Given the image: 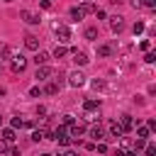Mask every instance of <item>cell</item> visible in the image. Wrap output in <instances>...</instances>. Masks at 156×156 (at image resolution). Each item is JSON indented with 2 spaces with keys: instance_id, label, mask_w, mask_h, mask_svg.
<instances>
[{
  "instance_id": "cell-1",
  "label": "cell",
  "mask_w": 156,
  "mask_h": 156,
  "mask_svg": "<svg viewBox=\"0 0 156 156\" xmlns=\"http://www.w3.org/2000/svg\"><path fill=\"white\" fill-rule=\"evenodd\" d=\"M10 68H12L15 73H22V71L27 68V58H24L22 54H15V56L10 58Z\"/></svg>"
},
{
  "instance_id": "cell-2",
  "label": "cell",
  "mask_w": 156,
  "mask_h": 156,
  "mask_svg": "<svg viewBox=\"0 0 156 156\" xmlns=\"http://www.w3.org/2000/svg\"><path fill=\"white\" fill-rule=\"evenodd\" d=\"M54 32H56L58 41H63V44H66V41L71 39V29H68L66 24H61V22H56V24H54Z\"/></svg>"
},
{
  "instance_id": "cell-3",
  "label": "cell",
  "mask_w": 156,
  "mask_h": 156,
  "mask_svg": "<svg viewBox=\"0 0 156 156\" xmlns=\"http://www.w3.org/2000/svg\"><path fill=\"white\" fill-rule=\"evenodd\" d=\"M68 83H71L73 88H80V85H85V76H83L80 71H73V73L68 76Z\"/></svg>"
},
{
  "instance_id": "cell-4",
  "label": "cell",
  "mask_w": 156,
  "mask_h": 156,
  "mask_svg": "<svg viewBox=\"0 0 156 156\" xmlns=\"http://www.w3.org/2000/svg\"><path fill=\"white\" fill-rule=\"evenodd\" d=\"M20 15H22V20H24L27 24H39V22H41V20H39V15H37V12H32V10H22Z\"/></svg>"
},
{
  "instance_id": "cell-5",
  "label": "cell",
  "mask_w": 156,
  "mask_h": 156,
  "mask_svg": "<svg viewBox=\"0 0 156 156\" xmlns=\"http://www.w3.org/2000/svg\"><path fill=\"white\" fill-rule=\"evenodd\" d=\"M110 29H112V32H122V29H124V17H119V15L110 17Z\"/></svg>"
},
{
  "instance_id": "cell-6",
  "label": "cell",
  "mask_w": 156,
  "mask_h": 156,
  "mask_svg": "<svg viewBox=\"0 0 156 156\" xmlns=\"http://www.w3.org/2000/svg\"><path fill=\"white\" fill-rule=\"evenodd\" d=\"M51 73H54V71L44 63V66H37V76H34V78H37V80H49V76H51Z\"/></svg>"
},
{
  "instance_id": "cell-7",
  "label": "cell",
  "mask_w": 156,
  "mask_h": 156,
  "mask_svg": "<svg viewBox=\"0 0 156 156\" xmlns=\"http://www.w3.org/2000/svg\"><path fill=\"white\" fill-rule=\"evenodd\" d=\"M83 134H85V124H76V122H73L68 136H71V139H78V136H83Z\"/></svg>"
},
{
  "instance_id": "cell-8",
  "label": "cell",
  "mask_w": 156,
  "mask_h": 156,
  "mask_svg": "<svg viewBox=\"0 0 156 156\" xmlns=\"http://www.w3.org/2000/svg\"><path fill=\"white\" fill-rule=\"evenodd\" d=\"M119 127H122V132H132V129H134V117L124 115V117L119 119Z\"/></svg>"
},
{
  "instance_id": "cell-9",
  "label": "cell",
  "mask_w": 156,
  "mask_h": 156,
  "mask_svg": "<svg viewBox=\"0 0 156 156\" xmlns=\"http://www.w3.org/2000/svg\"><path fill=\"white\" fill-rule=\"evenodd\" d=\"M90 136H93L95 141H102V139H105V129H102L100 124H93V127H90Z\"/></svg>"
},
{
  "instance_id": "cell-10",
  "label": "cell",
  "mask_w": 156,
  "mask_h": 156,
  "mask_svg": "<svg viewBox=\"0 0 156 156\" xmlns=\"http://www.w3.org/2000/svg\"><path fill=\"white\" fill-rule=\"evenodd\" d=\"M24 46H27V49H32V51H37V49H39L37 37H34V34H27V37H24Z\"/></svg>"
},
{
  "instance_id": "cell-11",
  "label": "cell",
  "mask_w": 156,
  "mask_h": 156,
  "mask_svg": "<svg viewBox=\"0 0 156 156\" xmlns=\"http://www.w3.org/2000/svg\"><path fill=\"white\" fill-rule=\"evenodd\" d=\"M73 61H76L78 66H85V63H88L90 58H88V56H85L83 51H78V49H73Z\"/></svg>"
},
{
  "instance_id": "cell-12",
  "label": "cell",
  "mask_w": 156,
  "mask_h": 156,
  "mask_svg": "<svg viewBox=\"0 0 156 156\" xmlns=\"http://www.w3.org/2000/svg\"><path fill=\"white\" fill-rule=\"evenodd\" d=\"M124 132H122V127L117 124V122H110V139H119Z\"/></svg>"
},
{
  "instance_id": "cell-13",
  "label": "cell",
  "mask_w": 156,
  "mask_h": 156,
  "mask_svg": "<svg viewBox=\"0 0 156 156\" xmlns=\"http://www.w3.org/2000/svg\"><path fill=\"white\" fill-rule=\"evenodd\" d=\"M17 139V134H15V129L12 127H7V129H2V141H7V144H12Z\"/></svg>"
},
{
  "instance_id": "cell-14",
  "label": "cell",
  "mask_w": 156,
  "mask_h": 156,
  "mask_svg": "<svg viewBox=\"0 0 156 156\" xmlns=\"http://www.w3.org/2000/svg\"><path fill=\"white\" fill-rule=\"evenodd\" d=\"M41 139H49V129H34L32 132V141H41Z\"/></svg>"
},
{
  "instance_id": "cell-15",
  "label": "cell",
  "mask_w": 156,
  "mask_h": 156,
  "mask_svg": "<svg viewBox=\"0 0 156 156\" xmlns=\"http://www.w3.org/2000/svg\"><path fill=\"white\" fill-rule=\"evenodd\" d=\"M46 61H49V54H46V51H37V54H34V63H37V66H44Z\"/></svg>"
},
{
  "instance_id": "cell-16",
  "label": "cell",
  "mask_w": 156,
  "mask_h": 156,
  "mask_svg": "<svg viewBox=\"0 0 156 156\" xmlns=\"http://www.w3.org/2000/svg\"><path fill=\"white\" fill-rule=\"evenodd\" d=\"M78 7H80V10H83V12H85V15H88V12H95V5H93V2H90V0H83V2H80V5H78Z\"/></svg>"
},
{
  "instance_id": "cell-17",
  "label": "cell",
  "mask_w": 156,
  "mask_h": 156,
  "mask_svg": "<svg viewBox=\"0 0 156 156\" xmlns=\"http://www.w3.org/2000/svg\"><path fill=\"white\" fill-rule=\"evenodd\" d=\"M149 134H151L149 127H136V139H149Z\"/></svg>"
},
{
  "instance_id": "cell-18",
  "label": "cell",
  "mask_w": 156,
  "mask_h": 156,
  "mask_svg": "<svg viewBox=\"0 0 156 156\" xmlns=\"http://www.w3.org/2000/svg\"><path fill=\"white\" fill-rule=\"evenodd\" d=\"M71 17H73V20H78V22H80V20H83V17H85V12H83V10H80V7H71Z\"/></svg>"
},
{
  "instance_id": "cell-19",
  "label": "cell",
  "mask_w": 156,
  "mask_h": 156,
  "mask_svg": "<svg viewBox=\"0 0 156 156\" xmlns=\"http://www.w3.org/2000/svg\"><path fill=\"white\" fill-rule=\"evenodd\" d=\"M58 88H61V83H49V85L44 88V93H49V95H56V93H58Z\"/></svg>"
},
{
  "instance_id": "cell-20",
  "label": "cell",
  "mask_w": 156,
  "mask_h": 156,
  "mask_svg": "<svg viewBox=\"0 0 156 156\" xmlns=\"http://www.w3.org/2000/svg\"><path fill=\"white\" fill-rule=\"evenodd\" d=\"M83 107H85L88 112H93V110H98V107H100V102H98V100H85V102H83Z\"/></svg>"
},
{
  "instance_id": "cell-21",
  "label": "cell",
  "mask_w": 156,
  "mask_h": 156,
  "mask_svg": "<svg viewBox=\"0 0 156 156\" xmlns=\"http://www.w3.org/2000/svg\"><path fill=\"white\" fill-rule=\"evenodd\" d=\"M66 54H68L66 46H56V49H54V58H61V56H66Z\"/></svg>"
},
{
  "instance_id": "cell-22",
  "label": "cell",
  "mask_w": 156,
  "mask_h": 156,
  "mask_svg": "<svg viewBox=\"0 0 156 156\" xmlns=\"http://www.w3.org/2000/svg\"><path fill=\"white\" fill-rule=\"evenodd\" d=\"M98 54H100V56H110V54H112V46L102 44V46H98Z\"/></svg>"
},
{
  "instance_id": "cell-23",
  "label": "cell",
  "mask_w": 156,
  "mask_h": 156,
  "mask_svg": "<svg viewBox=\"0 0 156 156\" xmlns=\"http://www.w3.org/2000/svg\"><path fill=\"white\" fill-rule=\"evenodd\" d=\"M95 37H98V29L95 27H88L85 29V39H95Z\"/></svg>"
},
{
  "instance_id": "cell-24",
  "label": "cell",
  "mask_w": 156,
  "mask_h": 156,
  "mask_svg": "<svg viewBox=\"0 0 156 156\" xmlns=\"http://www.w3.org/2000/svg\"><path fill=\"white\" fill-rule=\"evenodd\" d=\"M61 124H63V127H71V124H73V117H71V115H63Z\"/></svg>"
},
{
  "instance_id": "cell-25",
  "label": "cell",
  "mask_w": 156,
  "mask_h": 156,
  "mask_svg": "<svg viewBox=\"0 0 156 156\" xmlns=\"http://www.w3.org/2000/svg\"><path fill=\"white\" fill-rule=\"evenodd\" d=\"M144 149H146V156H156V146L154 144H146Z\"/></svg>"
},
{
  "instance_id": "cell-26",
  "label": "cell",
  "mask_w": 156,
  "mask_h": 156,
  "mask_svg": "<svg viewBox=\"0 0 156 156\" xmlns=\"http://www.w3.org/2000/svg\"><path fill=\"white\" fill-rule=\"evenodd\" d=\"M144 61H146V63H154V61H156V54H154V51H149V54L144 56Z\"/></svg>"
},
{
  "instance_id": "cell-27",
  "label": "cell",
  "mask_w": 156,
  "mask_h": 156,
  "mask_svg": "<svg viewBox=\"0 0 156 156\" xmlns=\"http://www.w3.org/2000/svg\"><path fill=\"white\" fill-rule=\"evenodd\" d=\"M144 141H146V139H136V141H134V151H139V149H144V146H146Z\"/></svg>"
},
{
  "instance_id": "cell-28",
  "label": "cell",
  "mask_w": 156,
  "mask_h": 156,
  "mask_svg": "<svg viewBox=\"0 0 156 156\" xmlns=\"http://www.w3.org/2000/svg\"><path fill=\"white\" fill-rule=\"evenodd\" d=\"M141 32H144V22H136L134 24V34H141Z\"/></svg>"
},
{
  "instance_id": "cell-29",
  "label": "cell",
  "mask_w": 156,
  "mask_h": 156,
  "mask_svg": "<svg viewBox=\"0 0 156 156\" xmlns=\"http://www.w3.org/2000/svg\"><path fill=\"white\" fill-rule=\"evenodd\" d=\"M0 56H2V61H7V56H10V46H2V51H0Z\"/></svg>"
},
{
  "instance_id": "cell-30",
  "label": "cell",
  "mask_w": 156,
  "mask_h": 156,
  "mask_svg": "<svg viewBox=\"0 0 156 156\" xmlns=\"http://www.w3.org/2000/svg\"><path fill=\"white\" fill-rule=\"evenodd\" d=\"M29 95H32V98H39V95H41V90H39V88H37V85H34V88H32V90H29Z\"/></svg>"
},
{
  "instance_id": "cell-31",
  "label": "cell",
  "mask_w": 156,
  "mask_h": 156,
  "mask_svg": "<svg viewBox=\"0 0 156 156\" xmlns=\"http://www.w3.org/2000/svg\"><path fill=\"white\" fill-rule=\"evenodd\" d=\"M17 127H22V119L20 117H12V129H17Z\"/></svg>"
},
{
  "instance_id": "cell-32",
  "label": "cell",
  "mask_w": 156,
  "mask_h": 156,
  "mask_svg": "<svg viewBox=\"0 0 156 156\" xmlns=\"http://www.w3.org/2000/svg\"><path fill=\"white\" fill-rule=\"evenodd\" d=\"M144 7H156V0H141Z\"/></svg>"
},
{
  "instance_id": "cell-33",
  "label": "cell",
  "mask_w": 156,
  "mask_h": 156,
  "mask_svg": "<svg viewBox=\"0 0 156 156\" xmlns=\"http://www.w3.org/2000/svg\"><path fill=\"white\" fill-rule=\"evenodd\" d=\"M7 149H10V146H7V141H2V139H0V151H7Z\"/></svg>"
},
{
  "instance_id": "cell-34",
  "label": "cell",
  "mask_w": 156,
  "mask_h": 156,
  "mask_svg": "<svg viewBox=\"0 0 156 156\" xmlns=\"http://www.w3.org/2000/svg\"><path fill=\"white\" fill-rule=\"evenodd\" d=\"M61 156H78V154H76V151H71V149H66V151H63Z\"/></svg>"
},
{
  "instance_id": "cell-35",
  "label": "cell",
  "mask_w": 156,
  "mask_h": 156,
  "mask_svg": "<svg viewBox=\"0 0 156 156\" xmlns=\"http://www.w3.org/2000/svg\"><path fill=\"white\" fill-rule=\"evenodd\" d=\"M112 156H127V151H122V149H117V151H115Z\"/></svg>"
},
{
  "instance_id": "cell-36",
  "label": "cell",
  "mask_w": 156,
  "mask_h": 156,
  "mask_svg": "<svg viewBox=\"0 0 156 156\" xmlns=\"http://www.w3.org/2000/svg\"><path fill=\"white\" fill-rule=\"evenodd\" d=\"M10 156H20V149H10Z\"/></svg>"
},
{
  "instance_id": "cell-37",
  "label": "cell",
  "mask_w": 156,
  "mask_h": 156,
  "mask_svg": "<svg viewBox=\"0 0 156 156\" xmlns=\"http://www.w3.org/2000/svg\"><path fill=\"white\" fill-rule=\"evenodd\" d=\"M5 2H10V0H5Z\"/></svg>"
},
{
  "instance_id": "cell-38",
  "label": "cell",
  "mask_w": 156,
  "mask_h": 156,
  "mask_svg": "<svg viewBox=\"0 0 156 156\" xmlns=\"http://www.w3.org/2000/svg\"><path fill=\"white\" fill-rule=\"evenodd\" d=\"M0 122H2V117H0Z\"/></svg>"
}]
</instances>
